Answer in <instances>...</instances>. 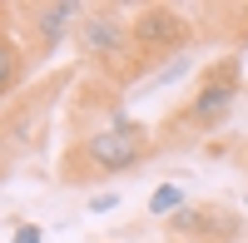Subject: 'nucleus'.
<instances>
[{"label": "nucleus", "mask_w": 248, "mask_h": 243, "mask_svg": "<svg viewBox=\"0 0 248 243\" xmlns=\"http://www.w3.org/2000/svg\"><path fill=\"white\" fill-rule=\"evenodd\" d=\"M85 114H94V124L75 129L65 159H60V179H65L70 189L105 184V179H114V174H134L144 159L159 149V144H154V129L139 124L119 99H105V105L79 99V105H75V119H85Z\"/></svg>", "instance_id": "nucleus-1"}, {"label": "nucleus", "mask_w": 248, "mask_h": 243, "mask_svg": "<svg viewBox=\"0 0 248 243\" xmlns=\"http://www.w3.org/2000/svg\"><path fill=\"white\" fill-rule=\"evenodd\" d=\"M238 94H243V55H218L214 65L199 70V85L184 105L164 119V144H179L184 134H214L233 119L238 109Z\"/></svg>", "instance_id": "nucleus-2"}, {"label": "nucleus", "mask_w": 248, "mask_h": 243, "mask_svg": "<svg viewBox=\"0 0 248 243\" xmlns=\"http://www.w3.org/2000/svg\"><path fill=\"white\" fill-rule=\"evenodd\" d=\"M129 10L119 5H85L79 15V30H75V55L79 65L114 79V85H139L144 65L134 55V25H129Z\"/></svg>", "instance_id": "nucleus-3"}, {"label": "nucleus", "mask_w": 248, "mask_h": 243, "mask_svg": "<svg viewBox=\"0 0 248 243\" xmlns=\"http://www.w3.org/2000/svg\"><path fill=\"white\" fill-rule=\"evenodd\" d=\"M129 25H134V55H139L144 75L159 70L174 55H189V45L199 40L194 15L179 10V5H139Z\"/></svg>", "instance_id": "nucleus-4"}, {"label": "nucleus", "mask_w": 248, "mask_h": 243, "mask_svg": "<svg viewBox=\"0 0 248 243\" xmlns=\"http://www.w3.org/2000/svg\"><path fill=\"white\" fill-rule=\"evenodd\" d=\"M20 50H25V60H50L60 55V45L65 40H75L79 30V15H85V5L79 0H45V5H20Z\"/></svg>", "instance_id": "nucleus-5"}, {"label": "nucleus", "mask_w": 248, "mask_h": 243, "mask_svg": "<svg viewBox=\"0 0 248 243\" xmlns=\"http://www.w3.org/2000/svg\"><path fill=\"white\" fill-rule=\"evenodd\" d=\"M164 233L174 243H184V238H194V243H243L248 218H243V209H229L223 198H189L164 224Z\"/></svg>", "instance_id": "nucleus-6"}, {"label": "nucleus", "mask_w": 248, "mask_h": 243, "mask_svg": "<svg viewBox=\"0 0 248 243\" xmlns=\"http://www.w3.org/2000/svg\"><path fill=\"white\" fill-rule=\"evenodd\" d=\"M25 75H30V65H25V50H20V40L0 25V99H10L20 85H25Z\"/></svg>", "instance_id": "nucleus-7"}, {"label": "nucleus", "mask_w": 248, "mask_h": 243, "mask_svg": "<svg viewBox=\"0 0 248 243\" xmlns=\"http://www.w3.org/2000/svg\"><path fill=\"white\" fill-rule=\"evenodd\" d=\"M194 75V55H174V60H164L159 70H149L134 85V94H154V90H169V85H179V79H189Z\"/></svg>", "instance_id": "nucleus-8"}, {"label": "nucleus", "mask_w": 248, "mask_h": 243, "mask_svg": "<svg viewBox=\"0 0 248 243\" xmlns=\"http://www.w3.org/2000/svg\"><path fill=\"white\" fill-rule=\"evenodd\" d=\"M189 204V194H184V184H174V179H164V184L149 194V218H159V224H169V218Z\"/></svg>", "instance_id": "nucleus-9"}, {"label": "nucleus", "mask_w": 248, "mask_h": 243, "mask_svg": "<svg viewBox=\"0 0 248 243\" xmlns=\"http://www.w3.org/2000/svg\"><path fill=\"white\" fill-rule=\"evenodd\" d=\"M90 213H109V209H119V194L114 189H105V194H90V204H85Z\"/></svg>", "instance_id": "nucleus-10"}, {"label": "nucleus", "mask_w": 248, "mask_h": 243, "mask_svg": "<svg viewBox=\"0 0 248 243\" xmlns=\"http://www.w3.org/2000/svg\"><path fill=\"white\" fill-rule=\"evenodd\" d=\"M10 243H45V228H40V224H15Z\"/></svg>", "instance_id": "nucleus-11"}, {"label": "nucleus", "mask_w": 248, "mask_h": 243, "mask_svg": "<svg viewBox=\"0 0 248 243\" xmlns=\"http://www.w3.org/2000/svg\"><path fill=\"white\" fill-rule=\"evenodd\" d=\"M238 159H243V169H248V144H243V154H238Z\"/></svg>", "instance_id": "nucleus-12"}, {"label": "nucleus", "mask_w": 248, "mask_h": 243, "mask_svg": "<svg viewBox=\"0 0 248 243\" xmlns=\"http://www.w3.org/2000/svg\"><path fill=\"white\" fill-rule=\"evenodd\" d=\"M243 218H248V194H243Z\"/></svg>", "instance_id": "nucleus-13"}, {"label": "nucleus", "mask_w": 248, "mask_h": 243, "mask_svg": "<svg viewBox=\"0 0 248 243\" xmlns=\"http://www.w3.org/2000/svg\"><path fill=\"white\" fill-rule=\"evenodd\" d=\"M184 243H194V238H184Z\"/></svg>", "instance_id": "nucleus-14"}]
</instances>
